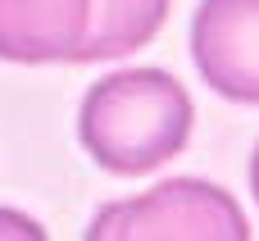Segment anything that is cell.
Instances as JSON below:
<instances>
[{
	"label": "cell",
	"mask_w": 259,
	"mask_h": 241,
	"mask_svg": "<svg viewBox=\"0 0 259 241\" xmlns=\"http://www.w3.org/2000/svg\"><path fill=\"white\" fill-rule=\"evenodd\" d=\"M91 36V0H0V59L9 64H82Z\"/></svg>",
	"instance_id": "4"
},
{
	"label": "cell",
	"mask_w": 259,
	"mask_h": 241,
	"mask_svg": "<svg viewBox=\"0 0 259 241\" xmlns=\"http://www.w3.org/2000/svg\"><path fill=\"white\" fill-rule=\"evenodd\" d=\"M164 18H168V0H91V36L82 64L118 59L150 46Z\"/></svg>",
	"instance_id": "5"
},
{
	"label": "cell",
	"mask_w": 259,
	"mask_h": 241,
	"mask_svg": "<svg viewBox=\"0 0 259 241\" xmlns=\"http://www.w3.org/2000/svg\"><path fill=\"white\" fill-rule=\"evenodd\" d=\"M191 123V96L173 73L123 68L91 82L77 114V137L100 169L141 178L187 150Z\"/></svg>",
	"instance_id": "1"
},
{
	"label": "cell",
	"mask_w": 259,
	"mask_h": 241,
	"mask_svg": "<svg viewBox=\"0 0 259 241\" xmlns=\"http://www.w3.org/2000/svg\"><path fill=\"white\" fill-rule=\"evenodd\" d=\"M91 241H246L250 223L241 214V205L200 178H173L159 182L146 196L132 200H114L105 205L91 228Z\"/></svg>",
	"instance_id": "2"
},
{
	"label": "cell",
	"mask_w": 259,
	"mask_h": 241,
	"mask_svg": "<svg viewBox=\"0 0 259 241\" xmlns=\"http://www.w3.org/2000/svg\"><path fill=\"white\" fill-rule=\"evenodd\" d=\"M250 191H255V200H259V146H255V155H250Z\"/></svg>",
	"instance_id": "6"
},
{
	"label": "cell",
	"mask_w": 259,
	"mask_h": 241,
	"mask_svg": "<svg viewBox=\"0 0 259 241\" xmlns=\"http://www.w3.org/2000/svg\"><path fill=\"white\" fill-rule=\"evenodd\" d=\"M191 59L209 91L259 105V0H200L191 18Z\"/></svg>",
	"instance_id": "3"
}]
</instances>
